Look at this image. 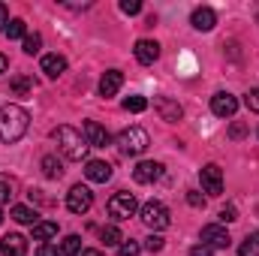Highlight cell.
Returning a JSON list of instances; mask_svg holds the SVG:
<instances>
[{
  "label": "cell",
  "mask_w": 259,
  "mask_h": 256,
  "mask_svg": "<svg viewBox=\"0 0 259 256\" xmlns=\"http://www.w3.org/2000/svg\"><path fill=\"white\" fill-rule=\"evenodd\" d=\"M36 256H61V250H58V247H52V244H42V247L36 250Z\"/></svg>",
  "instance_id": "37"
},
{
  "label": "cell",
  "mask_w": 259,
  "mask_h": 256,
  "mask_svg": "<svg viewBox=\"0 0 259 256\" xmlns=\"http://www.w3.org/2000/svg\"><path fill=\"white\" fill-rule=\"evenodd\" d=\"M133 55H136V61H139L142 66H151L157 58H160V46H157L154 39H139L136 49H133Z\"/></svg>",
  "instance_id": "14"
},
{
  "label": "cell",
  "mask_w": 259,
  "mask_h": 256,
  "mask_svg": "<svg viewBox=\"0 0 259 256\" xmlns=\"http://www.w3.org/2000/svg\"><path fill=\"white\" fill-rule=\"evenodd\" d=\"M244 133H247V127H244V124H238V121H235V124L229 127V136H232V139H241Z\"/></svg>",
  "instance_id": "36"
},
{
  "label": "cell",
  "mask_w": 259,
  "mask_h": 256,
  "mask_svg": "<svg viewBox=\"0 0 259 256\" xmlns=\"http://www.w3.org/2000/svg\"><path fill=\"white\" fill-rule=\"evenodd\" d=\"M190 24H193L196 30H211L217 24V12L211 6H199V9H193V15H190Z\"/></svg>",
  "instance_id": "17"
},
{
  "label": "cell",
  "mask_w": 259,
  "mask_h": 256,
  "mask_svg": "<svg viewBox=\"0 0 259 256\" xmlns=\"http://www.w3.org/2000/svg\"><path fill=\"white\" fill-rule=\"evenodd\" d=\"M244 103H247V109H250V112H259V88H253V91L244 97Z\"/></svg>",
  "instance_id": "33"
},
{
  "label": "cell",
  "mask_w": 259,
  "mask_h": 256,
  "mask_svg": "<svg viewBox=\"0 0 259 256\" xmlns=\"http://www.w3.org/2000/svg\"><path fill=\"white\" fill-rule=\"evenodd\" d=\"M100 241H103L106 247H121L124 235H121V229H118V226H103V229H100Z\"/></svg>",
  "instance_id": "22"
},
{
  "label": "cell",
  "mask_w": 259,
  "mask_h": 256,
  "mask_svg": "<svg viewBox=\"0 0 259 256\" xmlns=\"http://www.w3.org/2000/svg\"><path fill=\"white\" fill-rule=\"evenodd\" d=\"M133 178H136V184H154V181L163 178V163H157V160H142V163L133 169Z\"/></svg>",
  "instance_id": "10"
},
{
  "label": "cell",
  "mask_w": 259,
  "mask_h": 256,
  "mask_svg": "<svg viewBox=\"0 0 259 256\" xmlns=\"http://www.w3.org/2000/svg\"><path fill=\"white\" fill-rule=\"evenodd\" d=\"M187 202H190L193 208H205V196H202V193H196V190L187 193Z\"/></svg>",
  "instance_id": "35"
},
{
  "label": "cell",
  "mask_w": 259,
  "mask_h": 256,
  "mask_svg": "<svg viewBox=\"0 0 259 256\" xmlns=\"http://www.w3.org/2000/svg\"><path fill=\"white\" fill-rule=\"evenodd\" d=\"M91 205H94V193H91V187L75 184L72 190L66 193V208H69L72 214H88Z\"/></svg>",
  "instance_id": "6"
},
{
  "label": "cell",
  "mask_w": 259,
  "mask_h": 256,
  "mask_svg": "<svg viewBox=\"0 0 259 256\" xmlns=\"http://www.w3.org/2000/svg\"><path fill=\"white\" fill-rule=\"evenodd\" d=\"M124 109L133 112V115H139V112L148 109V100H145V97H127V100H124Z\"/></svg>",
  "instance_id": "26"
},
{
  "label": "cell",
  "mask_w": 259,
  "mask_h": 256,
  "mask_svg": "<svg viewBox=\"0 0 259 256\" xmlns=\"http://www.w3.org/2000/svg\"><path fill=\"white\" fill-rule=\"evenodd\" d=\"M84 178L94 181V184H106V181L112 178V166H109L106 160H88V166H84Z\"/></svg>",
  "instance_id": "15"
},
{
  "label": "cell",
  "mask_w": 259,
  "mask_h": 256,
  "mask_svg": "<svg viewBox=\"0 0 259 256\" xmlns=\"http://www.w3.org/2000/svg\"><path fill=\"white\" fill-rule=\"evenodd\" d=\"M39 166H42V175H46V178H61V175H64V166H61V160H58L55 154H46Z\"/></svg>",
  "instance_id": "20"
},
{
  "label": "cell",
  "mask_w": 259,
  "mask_h": 256,
  "mask_svg": "<svg viewBox=\"0 0 259 256\" xmlns=\"http://www.w3.org/2000/svg\"><path fill=\"white\" fill-rule=\"evenodd\" d=\"M58 235V223H52V220H39L36 226H33V238L36 241H49V238H55Z\"/></svg>",
  "instance_id": "21"
},
{
  "label": "cell",
  "mask_w": 259,
  "mask_h": 256,
  "mask_svg": "<svg viewBox=\"0 0 259 256\" xmlns=\"http://www.w3.org/2000/svg\"><path fill=\"white\" fill-rule=\"evenodd\" d=\"M6 27H9V9L0 3V30H6Z\"/></svg>",
  "instance_id": "39"
},
{
  "label": "cell",
  "mask_w": 259,
  "mask_h": 256,
  "mask_svg": "<svg viewBox=\"0 0 259 256\" xmlns=\"http://www.w3.org/2000/svg\"><path fill=\"white\" fill-rule=\"evenodd\" d=\"M42 72H46L49 78L64 75L66 72V58H61V55H46V58H42Z\"/></svg>",
  "instance_id": "18"
},
{
  "label": "cell",
  "mask_w": 259,
  "mask_h": 256,
  "mask_svg": "<svg viewBox=\"0 0 259 256\" xmlns=\"http://www.w3.org/2000/svg\"><path fill=\"white\" fill-rule=\"evenodd\" d=\"M238 256H259V232H250V235L241 241Z\"/></svg>",
  "instance_id": "24"
},
{
  "label": "cell",
  "mask_w": 259,
  "mask_h": 256,
  "mask_svg": "<svg viewBox=\"0 0 259 256\" xmlns=\"http://www.w3.org/2000/svg\"><path fill=\"white\" fill-rule=\"evenodd\" d=\"M27 253V238L18 232H9L0 238V256H24Z\"/></svg>",
  "instance_id": "12"
},
{
  "label": "cell",
  "mask_w": 259,
  "mask_h": 256,
  "mask_svg": "<svg viewBox=\"0 0 259 256\" xmlns=\"http://www.w3.org/2000/svg\"><path fill=\"white\" fill-rule=\"evenodd\" d=\"M0 223H3V208H0Z\"/></svg>",
  "instance_id": "42"
},
{
  "label": "cell",
  "mask_w": 259,
  "mask_h": 256,
  "mask_svg": "<svg viewBox=\"0 0 259 256\" xmlns=\"http://www.w3.org/2000/svg\"><path fill=\"white\" fill-rule=\"evenodd\" d=\"M235 220H238L235 205H223V208H220V223H235Z\"/></svg>",
  "instance_id": "30"
},
{
  "label": "cell",
  "mask_w": 259,
  "mask_h": 256,
  "mask_svg": "<svg viewBox=\"0 0 259 256\" xmlns=\"http://www.w3.org/2000/svg\"><path fill=\"white\" fill-rule=\"evenodd\" d=\"M39 214L33 211V208H27V205H12V220H18V223H24V226H36L39 220H36Z\"/></svg>",
  "instance_id": "19"
},
{
  "label": "cell",
  "mask_w": 259,
  "mask_h": 256,
  "mask_svg": "<svg viewBox=\"0 0 259 256\" xmlns=\"http://www.w3.org/2000/svg\"><path fill=\"white\" fill-rule=\"evenodd\" d=\"M3 33H6L9 39H24V36H27V24H24L21 18H12V21H9V27H6Z\"/></svg>",
  "instance_id": "25"
},
{
  "label": "cell",
  "mask_w": 259,
  "mask_h": 256,
  "mask_svg": "<svg viewBox=\"0 0 259 256\" xmlns=\"http://www.w3.org/2000/svg\"><path fill=\"white\" fill-rule=\"evenodd\" d=\"M9 196H12V181L9 178H0V205L9 202Z\"/></svg>",
  "instance_id": "32"
},
{
  "label": "cell",
  "mask_w": 259,
  "mask_h": 256,
  "mask_svg": "<svg viewBox=\"0 0 259 256\" xmlns=\"http://www.w3.org/2000/svg\"><path fill=\"white\" fill-rule=\"evenodd\" d=\"M154 109H157L160 121H166V124H178V121L184 118L181 103H178V100H172V97H154Z\"/></svg>",
  "instance_id": "7"
},
{
  "label": "cell",
  "mask_w": 259,
  "mask_h": 256,
  "mask_svg": "<svg viewBox=\"0 0 259 256\" xmlns=\"http://www.w3.org/2000/svg\"><path fill=\"white\" fill-rule=\"evenodd\" d=\"M121 84H124V72L121 69L103 72V78H100V97H115L121 91Z\"/></svg>",
  "instance_id": "16"
},
{
  "label": "cell",
  "mask_w": 259,
  "mask_h": 256,
  "mask_svg": "<svg viewBox=\"0 0 259 256\" xmlns=\"http://www.w3.org/2000/svg\"><path fill=\"white\" fill-rule=\"evenodd\" d=\"M61 256H81V238L78 235H66L61 241Z\"/></svg>",
  "instance_id": "23"
},
{
  "label": "cell",
  "mask_w": 259,
  "mask_h": 256,
  "mask_svg": "<svg viewBox=\"0 0 259 256\" xmlns=\"http://www.w3.org/2000/svg\"><path fill=\"white\" fill-rule=\"evenodd\" d=\"M139 250H142V244L133 241V238H130V241H121V247H118V253L121 256H139Z\"/></svg>",
  "instance_id": "29"
},
{
  "label": "cell",
  "mask_w": 259,
  "mask_h": 256,
  "mask_svg": "<svg viewBox=\"0 0 259 256\" xmlns=\"http://www.w3.org/2000/svg\"><path fill=\"white\" fill-rule=\"evenodd\" d=\"M139 217H142V223H145L151 232H160V229H166V226L172 223L169 208H166L163 202H157V199L145 202V205H142V211H139Z\"/></svg>",
  "instance_id": "3"
},
{
  "label": "cell",
  "mask_w": 259,
  "mask_h": 256,
  "mask_svg": "<svg viewBox=\"0 0 259 256\" xmlns=\"http://www.w3.org/2000/svg\"><path fill=\"white\" fill-rule=\"evenodd\" d=\"M84 139H88V145H91V148H106V145H112L109 130L100 127L97 121H84Z\"/></svg>",
  "instance_id": "13"
},
{
  "label": "cell",
  "mask_w": 259,
  "mask_h": 256,
  "mask_svg": "<svg viewBox=\"0 0 259 256\" xmlns=\"http://www.w3.org/2000/svg\"><path fill=\"white\" fill-rule=\"evenodd\" d=\"M30 127V115L15 106V103H6L0 106V142H18Z\"/></svg>",
  "instance_id": "1"
},
{
  "label": "cell",
  "mask_w": 259,
  "mask_h": 256,
  "mask_svg": "<svg viewBox=\"0 0 259 256\" xmlns=\"http://www.w3.org/2000/svg\"><path fill=\"white\" fill-rule=\"evenodd\" d=\"M202 244H205V247H211V250H226V247L232 244V238H229L226 226L211 223V226H202Z\"/></svg>",
  "instance_id": "8"
},
{
  "label": "cell",
  "mask_w": 259,
  "mask_h": 256,
  "mask_svg": "<svg viewBox=\"0 0 259 256\" xmlns=\"http://www.w3.org/2000/svg\"><path fill=\"white\" fill-rule=\"evenodd\" d=\"M42 49V36L39 33H27L24 36V55H36Z\"/></svg>",
  "instance_id": "27"
},
{
  "label": "cell",
  "mask_w": 259,
  "mask_h": 256,
  "mask_svg": "<svg viewBox=\"0 0 259 256\" xmlns=\"http://www.w3.org/2000/svg\"><path fill=\"white\" fill-rule=\"evenodd\" d=\"M121 12L124 15H139L142 12V3L139 0H121Z\"/></svg>",
  "instance_id": "31"
},
{
  "label": "cell",
  "mask_w": 259,
  "mask_h": 256,
  "mask_svg": "<svg viewBox=\"0 0 259 256\" xmlns=\"http://www.w3.org/2000/svg\"><path fill=\"white\" fill-rule=\"evenodd\" d=\"M199 181H202V190L208 193V196H220L223 193V172L214 163H208V166L199 169Z\"/></svg>",
  "instance_id": "9"
},
{
  "label": "cell",
  "mask_w": 259,
  "mask_h": 256,
  "mask_svg": "<svg viewBox=\"0 0 259 256\" xmlns=\"http://www.w3.org/2000/svg\"><path fill=\"white\" fill-rule=\"evenodd\" d=\"M6 66H9V61H6V58H3V55H0V75H3V72H6Z\"/></svg>",
  "instance_id": "40"
},
{
  "label": "cell",
  "mask_w": 259,
  "mask_h": 256,
  "mask_svg": "<svg viewBox=\"0 0 259 256\" xmlns=\"http://www.w3.org/2000/svg\"><path fill=\"white\" fill-rule=\"evenodd\" d=\"M211 112H214L217 118H232V115L238 112V100H235L232 94L220 91V94H214V97H211Z\"/></svg>",
  "instance_id": "11"
},
{
  "label": "cell",
  "mask_w": 259,
  "mask_h": 256,
  "mask_svg": "<svg viewBox=\"0 0 259 256\" xmlns=\"http://www.w3.org/2000/svg\"><path fill=\"white\" fill-rule=\"evenodd\" d=\"M55 142H58V148H61V154H64L66 160H84L88 157V139H84V133H78L75 127H58L55 130Z\"/></svg>",
  "instance_id": "2"
},
{
  "label": "cell",
  "mask_w": 259,
  "mask_h": 256,
  "mask_svg": "<svg viewBox=\"0 0 259 256\" xmlns=\"http://www.w3.org/2000/svg\"><path fill=\"white\" fill-rule=\"evenodd\" d=\"M81 256H103L100 250H81Z\"/></svg>",
  "instance_id": "41"
},
{
  "label": "cell",
  "mask_w": 259,
  "mask_h": 256,
  "mask_svg": "<svg viewBox=\"0 0 259 256\" xmlns=\"http://www.w3.org/2000/svg\"><path fill=\"white\" fill-rule=\"evenodd\" d=\"M190 256H214V250H211V247H205V244H196L193 250H190Z\"/></svg>",
  "instance_id": "38"
},
{
  "label": "cell",
  "mask_w": 259,
  "mask_h": 256,
  "mask_svg": "<svg viewBox=\"0 0 259 256\" xmlns=\"http://www.w3.org/2000/svg\"><path fill=\"white\" fill-rule=\"evenodd\" d=\"M148 145H151V139H148V133H145L142 127H127L121 136H118V148H121V154H127V157L145 154Z\"/></svg>",
  "instance_id": "4"
},
{
  "label": "cell",
  "mask_w": 259,
  "mask_h": 256,
  "mask_svg": "<svg viewBox=\"0 0 259 256\" xmlns=\"http://www.w3.org/2000/svg\"><path fill=\"white\" fill-rule=\"evenodd\" d=\"M163 244H166V241H163V235H157V232H151V235L145 238V250H148V253H160Z\"/></svg>",
  "instance_id": "28"
},
{
  "label": "cell",
  "mask_w": 259,
  "mask_h": 256,
  "mask_svg": "<svg viewBox=\"0 0 259 256\" xmlns=\"http://www.w3.org/2000/svg\"><path fill=\"white\" fill-rule=\"evenodd\" d=\"M136 211H139V202H136V196L127 193V190L115 193V196L109 199V214H112L115 220H130Z\"/></svg>",
  "instance_id": "5"
},
{
  "label": "cell",
  "mask_w": 259,
  "mask_h": 256,
  "mask_svg": "<svg viewBox=\"0 0 259 256\" xmlns=\"http://www.w3.org/2000/svg\"><path fill=\"white\" fill-rule=\"evenodd\" d=\"M30 88H33V84H30L27 78H15V81H12V91H15V94H27Z\"/></svg>",
  "instance_id": "34"
}]
</instances>
